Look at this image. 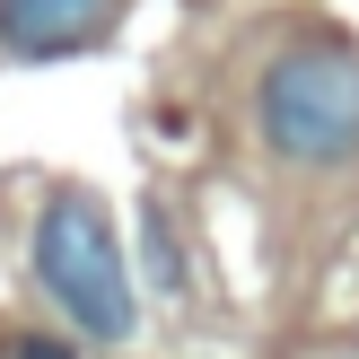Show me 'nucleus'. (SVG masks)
<instances>
[{
    "label": "nucleus",
    "mask_w": 359,
    "mask_h": 359,
    "mask_svg": "<svg viewBox=\"0 0 359 359\" xmlns=\"http://www.w3.org/2000/svg\"><path fill=\"white\" fill-rule=\"evenodd\" d=\"M255 132L290 167H359V44L342 27H307L263 62Z\"/></svg>",
    "instance_id": "f257e3e1"
},
{
    "label": "nucleus",
    "mask_w": 359,
    "mask_h": 359,
    "mask_svg": "<svg viewBox=\"0 0 359 359\" xmlns=\"http://www.w3.org/2000/svg\"><path fill=\"white\" fill-rule=\"evenodd\" d=\"M35 290H44L53 307H62V325L88 333V342H132L140 333L123 237H114V219H105V202L88 184H62L35 210Z\"/></svg>",
    "instance_id": "f03ea898"
},
{
    "label": "nucleus",
    "mask_w": 359,
    "mask_h": 359,
    "mask_svg": "<svg viewBox=\"0 0 359 359\" xmlns=\"http://www.w3.org/2000/svg\"><path fill=\"white\" fill-rule=\"evenodd\" d=\"M114 27V0H0V44L18 62H53V53H88Z\"/></svg>",
    "instance_id": "7ed1b4c3"
},
{
    "label": "nucleus",
    "mask_w": 359,
    "mask_h": 359,
    "mask_svg": "<svg viewBox=\"0 0 359 359\" xmlns=\"http://www.w3.org/2000/svg\"><path fill=\"white\" fill-rule=\"evenodd\" d=\"M140 245H149V280L175 298V290H184V255H175V228H167L158 202H140Z\"/></svg>",
    "instance_id": "20e7f679"
},
{
    "label": "nucleus",
    "mask_w": 359,
    "mask_h": 359,
    "mask_svg": "<svg viewBox=\"0 0 359 359\" xmlns=\"http://www.w3.org/2000/svg\"><path fill=\"white\" fill-rule=\"evenodd\" d=\"M0 359H70V342H53V333H18Z\"/></svg>",
    "instance_id": "39448f33"
}]
</instances>
